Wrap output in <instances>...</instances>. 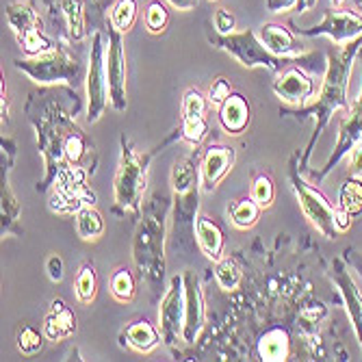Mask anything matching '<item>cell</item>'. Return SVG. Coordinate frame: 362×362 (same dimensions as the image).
Segmentation results:
<instances>
[{"instance_id": "cell-29", "label": "cell", "mask_w": 362, "mask_h": 362, "mask_svg": "<svg viewBox=\"0 0 362 362\" xmlns=\"http://www.w3.org/2000/svg\"><path fill=\"white\" fill-rule=\"evenodd\" d=\"M262 209L252 200V197H241V200L233 202L228 206V219L237 230H250L258 223Z\"/></svg>"}, {"instance_id": "cell-11", "label": "cell", "mask_w": 362, "mask_h": 362, "mask_svg": "<svg viewBox=\"0 0 362 362\" xmlns=\"http://www.w3.org/2000/svg\"><path fill=\"white\" fill-rule=\"evenodd\" d=\"M5 16H7L9 28L13 30V35H16V40H18V44L26 57L46 52L57 44L44 33L42 18H40L37 7L33 0H20V3L7 5Z\"/></svg>"}, {"instance_id": "cell-28", "label": "cell", "mask_w": 362, "mask_h": 362, "mask_svg": "<svg viewBox=\"0 0 362 362\" xmlns=\"http://www.w3.org/2000/svg\"><path fill=\"white\" fill-rule=\"evenodd\" d=\"M74 219H76V233H78V237H81L83 241H98V239H100V237L105 235L107 223H105L103 213L98 211L95 206H85V209H81V211L74 215Z\"/></svg>"}, {"instance_id": "cell-44", "label": "cell", "mask_w": 362, "mask_h": 362, "mask_svg": "<svg viewBox=\"0 0 362 362\" xmlns=\"http://www.w3.org/2000/svg\"><path fill=\"white\" fill-rule=\"evenodd\" d=\"M168 3L178 11H191L197 7V0H168Z\"/></svg>"}, {"instance_id": "cell-50", "label": "cell", "mask_w": 362, "mask_h": 362, "mask_svg": "<svg viewBox=\"0 0 362 362\" xmlns=\"http://www.w3.org/2000/svg\"><path fill=\"white\" fill-rule=\"evenodd\" d=\"M354 3H356V0H354Z\"/></svg>"}, {"instance_id": "cell-40", "label": "cell", "mask_w": 362, "mask_h": 362, "mask_svg": "<svg viewBox=\"0 0 362 362\" xmlns=\"http://www.w3.org/2000/svg\"><path fill=\"white\" fill-rule=\"evenodd\" d=\"M213 26H215V33H219V35H230V33H235L237 20L228 9H217L213 13Z\"/></svg>"}, {"instance_id": "cell-23", "label": "cell", "mask_w": 362, "mask_h": 362, "mask_svg": "<svg viewBox=\"0 0 362 362\" xmlns=\"http://www.w3.org/2000/svg\"><path fill=\"white\" fill-rule=\"evenodd\" d=\"M44 334L52 343H61L76 334V315L63 300H52L44 319Z\"/></svg>"}, {"instance_id": "cell-7", "label": "cell", "mask_w": 362, "mask_h": 362, "mask_svg": "<svg viewBox=\"0 0 362 362\" xmlns=\"http://www.w3.org/2000/svg\"><path fill=\"white\" fill-rule=\"evenodd\" d=\"M288 180L298 197L304 217L327 239H337L341 233L337 228V209L327 197L308 180H304V172L300 168V152H295L288 160Z\"/></svg>"}, {"instance_id": "cell-47", "label": "cell", "mask_w": 362, "mask_h": 362, "mask_svg": "<svg viewBox=\"0 0 362 362\" xmlns=\"http://www.w3.org/2000/svg\"><path fill=\"white\" fill-rule=\"evenodd\" d=\"M332 3H334V7H339V5H343V3H345V0H332Z\"/></svg>"}, {"instance_id": "cell-3", "label": "cell", "mask_w": 362, "mask_h": 362, "mask_svg": "<svg viewBox=\"0 0 362 362\" xmlns=\"http://www.w3.org/2000/svg\"><path fill=\"white\" fill-rule=\"evenodd\" d=\"M28 119L37 130V144L46 168L44 180L37 185V191H46L54 182L59 170L68 165L65 146H68L70 137L78 133L81 128L76 126L68 111H63V107L57 100H48L42 107L37 105L35 111H33V107H28Z\"/></svg>"}, {"instance_id": "cell-25", "label": "cell", "mask_w": 362, "mask_h": 362, "mask_svg": "<svg viewBox=\"0 0 362 362\" xmlns=\"http://www.w3.org/2000/svg\"><path fill=\"white\" fill-rule=\"evenodd\" d=\"M160 330L148 319H137L122 330V345L130 347L137 354H152L160 345Z\"/></svg>"}, {"instance_id": "cell-16", "label": "cell", "mask_w": 362, "mask_h": 362, "mask_svg": "<svg viewBox=\"0 0 362 362\" xmlns=\"http://www.w3.org/2000/svg\"><path fill=\"white\" fill-rule=\"evenodd\" d=\"M185 280V323H182V341L187 345H193L204 330L206 323V302L200 278L193 272L182 274Z\"/></svg>"}, {"instance_id": "cell-8", "label": "cell", "mask_w": 362, "mask_h": 362, "mask_svg": "<svg viewBox=\"0 0 362 362\" xmlns=\"http://www.w3.org/2000/svg\"><path fill=\"white\" fill-rule=\"evenodd\" d=\"M50 22L68 44H78L89 37L95 18L103 13L109 0H44Z\"/></svg>"}, {"instance_id": "cell-43", "label": "cell", "mask_w": 362, "mask_h": 362, "mask_svg": "<svg viewBox=\"0 0 362 362\" xmlns=\"http://www.w3.org/2000/svg\"><path fill=\"white\" fill-rule=\"evenodd\" d=\"M298 5V0H267V9L272 13H284V11H291Z\"/></svg>"}, {"instance_id": "cell-13", "label": "cell", "mask_w": 362, "mask_h": 362, "mask_svg": "<svg viewBox=\"0 0 362 362\" xmlns=\"http://www.w3.org/2000/svg\"><path fill=\"white\" fill-rule=\"evenodd\" d=\"M182 323H185V280L182 276H174L170 286L165 288L158 306V330L170 349L178 345L182 339Z\"/></svg>"}, {"instance_id": "cell-46", "label": "cell", "mask_w": 362, "mask_h": 362, "mask_svg": "<svg viewBox=\"0 0 362 362\" xmlns=\"http://www.w3.org/2000/svg\"><path fill=\"white\" fill-rule=\"evenodd\" d=\"M356 269H358V272H360V276H362V260H360V262H356Z\"/></svg>"}, {"instance_id": "cell-19", "label": "cell", "mask_w": 362, "mask_h": 362, "mask_svg": "<svg viewBox=\"0 0 362 362\" xmlns=\"http://www.w3.org/2000/svg\"><path fill=\"white\" fill-rule=\"evenodd\" d=\"M330 278L334 280V284L341 291L343 304L347 306L349 319L354 323V330H356V337H358V343H360V349H362V291L358 288V284L349 276L345 262L341 258H334L332 269H330Z\"/></svg>"}, {"instance_id": "cell-49", "label": "cell", "mask_w": 362, "mask_h": 362, "mask_svg": "<svg viewBox=\"0 0 362 362\" xmlns=\"http://www.w3.org/2000/svg\"><path fill=\"white\" fill-rule=\"evenodd\" d=\"M211 3H213V0H211Z\"/></svg>"}, {"instance_id": "cell-31", "label": "cell", "mask_w": 362, "mask_h": 362, "mask_svg": "<svg viewBox=\"0 0 362 362\" xmlns=\"http://www.w3.org/2000/svg\"><path fill=\"white\" fill-rule=\"evenodd\" d=\"M137 16H139L137 0H115L109 9V24L119 33H128L135 26Z\"/></svg>"}, {"instance_id": "cell-39", "label": "cell", "mask_w": 362, "mask_h": 362, "mask_svg": "<svg viewBox=\"0 0 362 362\" xmlns=\"http://www.w3.org/2000/svg\"><path fill=\"white\" fill-rule=\"evenodd\" d=\"M230 93H233V87H230L228 78H226V76H217V78L211 83L206 98H209V103H211L213 107H221V105L228 100V98H230Z\"/></svg>"}, {"instance_id": "cell-35", "label": "cell", "mask_w": 362, "mask_h": 362, "mask_svg": "<svg viewBox=\"0 0 362 362\" xmlns=\"http://www.w3.org/2000/svg\"><path fill=\"white\" fill-rule=\"evenodd\" d=\"M209 119L206 115L202 117H185L182 126H180V137L191 146V148H200L204 144V139L209 137Z\"/></svg>"}, {"instance_id": "cell-2", "label": "cell", "mask_w": 362, "mask_h": 362, "mask_svg": "<svg viewBox=\"0 0 362 362\" xmlns=\"http://www.w3.org/2000/svg\"><path fill=\"white\" fill-rule=\"evenodd\" d=\"M209 44L217 50L228 52L230 57H235L243 68H267L269 72H282L288 65H302L304 70L319 72L323 70V59L321 52H304L300 57H278L274 54L265 44L260 42L258 33L254 28L245 30H235L230 35H219V33H209L206 35Z\"/></svg>"}, {"instance_id": "cell-14", "label": "cell", "mask_w": 362, "mask_h": 362, "mask_svg": "<svg viewBox=\"0 0 362 362\" xmlns=\"http://www.w3.org/2000/svg\"><path fill=\"white\" fill-rule=\"evenodd\" d=\"M360 63H362V59H360ZM358 144H362V87H360L358 98L351 103L347 115L339 124V139H337V146H334L332 154L327 156V160H325V165L321 168V172L313 174V182H317V185L323 182L325 176L330 174L341 163V158L347 156Z\"/></svg>"}, {"instance_id": "cell-36", "label": "cell", "mask_w": 362, "mask_h": 362, "mask_svg": "<svg viewBox=\"0 0 362 362\" xmlns=\"http://www.w3.org/2000/svg\"><path fill=\"white\" fill-rule=\"evenodd\" d=\"M44 332H40L37 327H33L28 323H22L16 332V345L24 356H35L44 347Z\"/></svg>"}, {"instance_id": "cell-21", "label": "cell", "mask_w": 362, "mask_h": 362, "mask_svg": "<svg viewBox=\"0 0 362 362\" xmlns=\"http://www.w3.org/2000/svg\"><path fill=\"white\" fill-rule=\"evenodd\" d=\"M217 119L228 135H233V137L243 135L250 126V122H252V107L247 103V98L243 93L233 91L228 100L219 107Z\"/></svg>"}, {"instance_id": "cell-34", "label": "cell", "mask_w": 362, "mask_h": 362, "mask_svg": "<svg viewBox=\"0 0 362 362\" xmlns=\"http://www.w3.org/2000/svg\"><path fill=\"white\" fill-rule=\"evenodd\" d=\"M250 197L265 211L274 204L276 200V182L269 174L260 172L252 178V187H250Z\"/></svg>"}, {"instance_id": "cell-45", "label": "cell", "mask_w": 362, "mask_h": 362, "mask_svg": "<svg viewBox=\"0 0 362 362\" xmlns=\"http://www.w3.org/2000/svg\"><path fill=\"white\" fill-rule=\"evenodd\" d=\"M317 3H319V0H298V5H295V9H293V11L304 13V11H308V9L317 7Z\"/></svg>"}, {"instance_id": "cell-41", "label": "cell", "mask_w": 362, "mask_h": 362, "mask_svg": "<svg viewBox=\"0 0 362 362\" xmlns=\"http://www.w3.org/2000/svg\"><path fill=\"white\" fill-rule=\"evenodd\" d=\"M347 165H349V176L362 180V144H358V146L347 154Z\"/></svg>"}, {"instance_id": "cell-4", "label": "cell", "mask_w": 362, "mask_h": 362, "mask_svg": "<svg viewBox=\"0 0 362 362\" xmlns=\"http://www.w3.org/2000/svg\"><path fill=\"white\" fill-rule=\"evenodd\" d=\"M133 260L141 280L152 293H158L165 278V209L156 204L139 221L133 237Z\"/></svg>"}, {"instance_id": "cell-6", "label": "cell", "mask_w": 362, "mask_h": 362, "mask_svg": "<svg viewBox=\"0 0 362 362\" xmlns=\"http://www.w3.org/2000/svg\"><path fill=\"white\" fill-rule=\"evenodd\" d=\"M154 152H137L130 139L122 137V152L113 180V202L119 215H139Z\"/></svg>"}, {"instance_id": "cell-37", "label": "cell", "mask_w": 362, "mask_h": 362, "mask_svg": "<svg viewBox=\"0 0 362 362\" xmlns=\"http://www.w3.org/2000/svg\"><path fill=\"white\" fill-rule=\"evenodd\" d=\"M144 22H146V28L152 35H163L170 24V11L168 7L160 3V0H152L146 7V13H144Z\"/></svg>"}, {"instance_id": "cell-9", "label": "cell", "mask_w": 362, "mask_h": 362, "mask_svg": "<svg viewBox=\"0 0 362 362\" xmlns=\"http://www.w3.org/2000/svg\"><path fill=\"white\" fill-rule=\"evenodd\" d=\"M85 165H63L52 182L48 209L57 215H76L85 206H95V193L87 187Z\"/></svg>"}, {"instance_id": "cell-38", "label": "cell", "mask_w": 362, "mask_h": 362, "mask_svg": "<svg viewBox=\"0 0 362 362\" xmlns=\"http://www.w3.org/2000/svg\"><path fill=\"white\" fill-rule=\"evenodd\" d=\"M209 98L200 91V89H187L182 95V105H180V113L182 119L185 117H202L209 111Z\"/></svg>"}, {"instance_id": "cell-20", "label": "cell", "mask_w": 362, "mask_h": 362, "mask_svg": "<svg viewBox=\"0 0 362 362\" xmlns=\"http://www.w3.org/2000/svg\"><path fill=\"white\" fill-rule=\"evenodd\" d=\"M3 235H20V202L9 185V165L13 160V141L3 137Z\"/></svg>"}, {"instance_id": "cell-17", "label": "cell", "mask_w": 362, "mask_h": 362, "mask_svg": "<svg viewBox=\"0 0 362 362\" xmlns=\"http://www.w3.org/2000/svg\"><path fill=\"white\" fill-rule=\"evenodd\" d=\"M274 93L291 107H302L310 103V98H315L317 83L306 74L302 65H288L274 81Z\"/></svg>"}, {"instance_id": "cell-27", "label": "cell", "mask_w": 362, "mask_h": 362, "mask_svg": "<svg viewBox=\"0 0 362 362\" xmlns=\"http://www.w3.org/2000/svg\"><path fill=\"white\" fill-rule=\"evenodd\" d=\"M137 278L133 274V269L128 267H117L113 274H111V280H109V293L111 298L117 302V304H130L135 302L137 298Z\"/></svg>"}, {"instance_id": "cell-5", "label": "cell", "mask_w": 362, "mask_h": 362, "mask_svg": "<svg viewBox=\"0 0 362 362\" xmlns=\"http://www.w3.org/2000/svg\"><path fill=\"white\" fill-rule=\"evenodd\" d=\"M13 68L37 85H65L76 89L87 78L85 63H81L78 54H74L65 42H57L50 50L40 54L13 59Z\"/></svg>"}, {"instance_id": "cell-1", "label": "cell", "mask_w": 362, "mask_h": 362, "mask_svg": "<svg viewBox=\"0 0 362 362\" xmlns=\"http://www.w3.org/2000/svg\"><path fill=\"white\" fill-rule=\"evenodd\" d=\"M360 50H362V35H358L356 40H351L347 44H341L337 48H332L330 52H327L325 76H323L321 89H319L315 100L306 103L302 107H288V109L282 111L284 115H295L300 119L315 117V133H313V137H310V141H308V146H306V150H304V154L300 158L302 172L308 170V160L313 156L315 144L321 137L323 130L327 128V124H330L332 115L339 109L349 111V107H351L349 100H347V89H349L354 61L360 54Z\"/></svg>"}, {"instance_id": "cell-42", "label": "cell", "mask_w": 362, "mask_h": 362, "mask_svg": "<svg viewBox=\"0 0 362 362\" xmlns=\"http://www.w3.org/2000/svg\"><path fill=\"white\" fill-rule=\"evenodd\" d=\"M46 272H48V278L52 282H61L63 280V258L59 254H50L48 260H46Z\"/></svg>"}, {"instance_id": "cell-33", "label": "cell", "mask_w": 362, "mask_h": 362, "mask_svg": "<svg viewBox=\"0 0 362 362\" xmlns=\"http://www.w3.org/2000/svg\"><path fill=\"white\" fill-rule=\"evenodd\" d=\"M339 206L343 211H347L354 219L362 215V180L349 176L343 185H341V193H339Z\"/></svg>"}, {"instance_id": "cell-18", "label": "cell", "mask_w": 362, "mask_h": 362, "mask_svg": "<svg viewBox=\"0 0 362 362\" xmlns=\"http://www.w3.org/2000/svg\"><path fill=\"white\" fill-rule=\"evenodd\" d=\"M237 152L233 146L223 144H213L206 148L200 160V185L204 193L215 191V187L230 174V170L235 168Z\"/></svg>"}, {"instance_id": "cell-24", "label": "cell", "mask_w": 362, "mask_h": 362, "mask_svg": "<svg viewBox=\"0 0 362 362\" xmlns=\"http://www.w3.org/2000/svg\"><path fill=\"white\" fill-rule=\"evenodd\" d=\"M256 33H258L260 42L278 57H300V54L308 52L298 40H295V35L288 30V26L267 22V24H262Z\"/></svg>"}, {"instance_id": "cell-30", "label": "cell", "mask_w": 362, "mask_h": 362, "mask_svg": "<svg viewBox=\"0 0 362 362\" xmlns=\"http://www.w3.org/2000/svg\"><path fill=\"white\" fill-rule=\"evenodd\" d=\"M74 295L78 304L89 306L98 298V274L91 262H83L78 267V274L74 278Z\"/></svg>"}, {"instance_id": "cell-10", "label": "cell", "mask_w": 362, "mask_h": 362, "mask_svg": "<svg viewBox=\"0 0 362 362\" xmlns=\"http://www.w3.org/2000/svg\"><path fill=\"white\" fill-rule=\"evenodd\" d=\"M105 37L107 33L95 28L91 35V46H89V65H87V78H85V87H87V122L93 124L98 122L109 103V76H107V50H105Z\"/></svg>"}, {"instance_id": "cell-12", "label": "cell", "mask_w": 362, "mask_h": 362, "mask_svg": "<svg viewBox=\"0 0 362 362\" xmlns=\"http://www.w3.org/2000/svg\"><path fill=\"white\" fill-rule=\"evenodd\" d=\"M288 28L300 37L325 35L341 46L362 35V13L351 9H325V16L317 26H300L295 20H288Z\"/></svg>"}, {"instance_id": "cell-48", "label": "cell", "mask_w": 362, "mask_h": 362, "mask_svg": "<svg viewBox=\"0 0 362 362\" xmlns=\"http://www.w3.org/2000/svg\"><path fill=\"white\" fill-rule=\"evenodd\" d=\"M356 5H358V9L362 11V0H356Z\"/></svg>"}, {"instance_id": "cell-22", "label": "cell", "mask_w": 362, "mask_h": 362, "mask_svg": "<svg viewBox=\"0 0 362 362\" xmlns=\"http://www.w3.org/2000/svg\"><path fill=\"white\" fill-rule=\"evenodd\" d=\"M193 235H195L197 247H200V252L206 258L219 260L223 256L226 235H223L221 226L215 221V217H211V215H197L195 223H193Z\"/></svg>"}, {"instance_id": "cell-15", "label": "cell", "mask_w": 362, "mask_h": 362, "mask_svg": "<svg viewBox=\"0 0 362 362\" xmlns=\"http://www.w3.org/2000/svg\"><path fill=\"white\" fill-rule=\"evenodd\" d=\"M124 33L115 30L113 26H109L107 30V42H109V50H107V76H109V95H111V107L115 111H126L128 107V98H126V76H128V68H126V52H124Z\"/></svg>"}, {"instance_id": "cell-26", "label": "cell", "mask_w": 362, "mask_h": 362, "mask_svg": "<svg viewBox=\"0 0 362 362\" xmlns=\"http://www.w3.org/2000/svg\"><path fill=\"white\" fill-rule=\"evenodd\" d=\"M288 354H291V339L282 327H274V330L265 332V337L258 341V356L265 362H282L288 358Z\"/></svg>"}, {"instance_id": "cell-32", "label": "cell", "mask_w": 362, "mask_h": 362, "mask_svg": "<svg viewBox=\"0 0 362 362\" xmlns=\"http://www.w3.org/2000/svg\"><path fill=\"white\" fill-rule=\"evenodd\" d=\"M215 280L221 291H237L243 280V272L237 265V260L230 256H221L219 260H215Z\"/></svg>"}]
</instances>
